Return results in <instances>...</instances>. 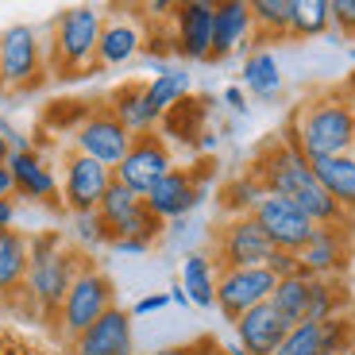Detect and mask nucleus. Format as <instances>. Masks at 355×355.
Returning a JSON list of instances; mask_svg holds the SVG:
<instances>
[{"label": "nucleus", "mask_w": 355, "mask_h": 355, "mask_svg": "<svg viewBox=\"0 0 355 355\" xmlns=\"http://www.w3.org/2000/svg\"><path fill=\"white\" fill-rule=\"evenodd\" d=\"M8 159H12V147H8V135L0 132V166H8Z\"/></svg>", "instance_id": "obj_45"}, {"label": "nucleus", "mask_w": 355, "mask_h": 355, "mask_svg": "<svg viewBox=\"0 0 355 355\" xmlns=\"http://www.w3.org/2000/svg\"><path fill=\"white\" fill-rule=\"evenodd\" d=\"M243 85L248 93H255L259 101H270L278 97L282 89V70H278V58L270 51H251L243 58Z\"/></svg>", "instance_id": "obj_27"}, {"label": "nucleus", "mask_w": 355, "mask_h": 355, "mask_svg": "<svg viewBox=\"0 0 355 355\" xmlns=\"http://www.w3.org/2000/svg\"><path fill=\"white\" fill-rule=\"evenodd\" d=\"M332 24V0H293V16H290V35H320Z\"/></svg>", "instance_id": "obj_30"}, {"label": "nucleus", "mask_w": 355, "mask_h": 355, "mask_svg": "<svg viewBox=\"0 0 355 355\" xmlns=\"http://www.w3.org/2000/svg\"><path fill=\"white\" fill-rule=\"evenodd\" d=\"M193 355H224V347L213 340H201V344H193Z\"/></svg>", "instance_id": "obj_43"}, {"label": "nucleus", "mask_w": 355, "mask_h": 355, "mask_svg": "<svg viewBox=\"0 0 355 355\" xmlns=\"http://www.w3.org/2000/svg\"><path fill=\"white\" fill-rule=\"evenodd\" d=\"M16 224V201H0V228H12Z\"/></svg>", "instance_id": "obj_42"}, {"label": "nucleus", "mask_w": 355, "mask_h": 355, "mask_svg": "<svg viewBox=\"0 0 355 355\" xmlns=\"http://www.w3.org/2000/svg\"><path fill=\"white\" fill-rule=\"evenodd\" d=\"M344 89H347V97H352V108H355V78H352V81H347V85H344Z\"/></svg>", "instance_id": "obj_48"}, {"label": "nucleus", "mask_w": 355, "mask_h": 355, "mask_svg": "<svg viewBox=\"0 0 355 355\" xmlns=\"http://www.w3.org/2000/svg\"><path fill=\"white\" fill-rule=\"evenodd\" d=\"M251 216L259 220V228L270 236V243H275L278 251H293V255H297V251L309 243V236L317 232V224H313L297 205L286 201V197H275V193L259 197V205L251 209Z\"/></svg>", "instance_id": "obj_11"}, {"label": "nucleus", "mask_w": 355, "mask_h": 355, "mask_svg": "<svg viewBox=\"0 0 355 355\" xmlns=\"http://www.w3.org/2000/svg\"><path fill=\"white\" fill-rule=\"evenodd\" d=\"M182 290H186L189 305H216V266L205 251H189L182 263Z\"/></svg>", "instance_id": "obj_25"}, {"label": "nucleus", "mask_w": 355, "mask_h": 355, "mask_svg": "<svg viewBox=\"0 0 355 355\" xmlns=\"http://www.w3.org/2000/svg\"><path fill=\"white\" fill-rule=\"evenodd\" d=\"M347 224H320L317 232L309 236L297 259H302V270L309 278H340L347 266Z\"/></svg>", "instance_id": "obj_16"}, {"label": "nucleus", "mask_w": 355, "mask_h": 355, "mask_svg": "<svg viewBox=\"0 0 355 355\" xmlns=\"http://www.w3.org/2000/svg\"><path fill=\"white\" fill-rule=\"evenodd\" d=\"M85 266V255L66 240L58 228H43L27 236V282H24V305L31 313L58 329V313L70 293L78 270Z\"/></svg>", "instance_id": "obj_2"}, {"label": "nucleus", "mask_w": 355, "mask_h": 355, "mask_svg": "<svg viewBox=\"0 0 355 355\" xmlns=\"http://www.w3.org/2000/svg\"><path fill=\"white\" fill-rule=\"evenodd\" d=\"M340 355H355V344H352V347H344V352H340Z\"/></svg>", "instance_id": "obj_49"}, {"label": "nucleus", "mask_w": 355, "mask_h": 355, "mask_svg": "<svg viewBox=\"0 0 355 355\" xmlns=\"http://www.w3.org/2000/svg\"><path fill=\"white\" fill-rule=\"evenodd\" d=\"M143 51V27L132 16H108L101 27L97 66H124Z\"/></svg>", "instance_id": "obj_22"}, {"label": "nucleus", "mask_w": 355, "mask_h": 355, "mask_svg": "<svg viewBox=\"0 0 355 355\" xmlns=\"http://www.w3.org/2000/svg\"><path fill=\"white\" fill-rule=\"evenodd\" d=\"M352 155H355V151H352Z\"/></svg>", "instance_id": "obj_51"}, {"label": "nucleus", "mask_w": 355, "mask_h": 355, "mask_svg": "<svg viewBox=\"0 0 355 355\" xmlns=\"http://www.w3.org/2000/svg\"><path fill=\"white\" fill-rule=\"evenodd\" d=\"M174 170V155H170V143L162 139V132H147L135 135L132 147H128L124 162L112 170V178L124 189H132L135 197H147L162 178Z\"/></svg>", "instance_id": "obj_9"}, {"label": "nucleus", "mask_w": 355, "mask_h": 355, "mask_svg": "<svg viewBox=\"0 0 355 355\" xmlns=\"http://www.w3.org/2000/svg\"><path fill=\"white\" fill-rule=\"evenodd\" d=\"M275 355H320V324L302 320L297 329H290V336L278 344Z\"/></svg>", "instance_id": "obj_33"}, {"label": "nucleus", "mask_w": 355, "mask_h": 355, "mask_svg": "<svg viewBox=\"0 0 355 355\" xmlns=\"http://www.w3.org/2000/svg\"><path fill=\"white\" fill-rule=\"evenodd\" d=\"M97 216L101 224H105L108 240H143V243H155L162 236V228H166V220H159V216L147 209V201L143 197H135L132 189H124L120 182H112L105 193V201L97 205ZM108 243V248H112Z\"/></svg>", "instance_id": "obj_7"}, {"label": "nucleus", "mask_w": 355, "mask_h": 355, "mask_svg": "<svg viewBox=\"0 0 355 355\" xmlns=\"http://www.w3.org/2000/svg\"><path fill=\"white\" fill-rule=\"evenodd\" d=\"M259 197H263V186H259L251 174H240L220 189V209L228 216H251V209L259 205Z\"/></svg>", "instance_id": "obj_31"}, {"label": "nucleus", "mask_w": 355, "mask_h": 355, "mask_svg": "<svg viewBox=\"0 0 355 355\" xmlns=\"http://www.w3.org/2000/svg\"><path fill=\"white\" fill-rule=\"evenodd\" d=\"M305 302H309V275H293V278H278L275 293H270V305L290 320L293 329L305 320Z\"/></svg>", "instance_id": "obj_29"}, {"label": "nucleus", "mask_w": 355, "mask_h": 355, "mask_svg": "<svg viewBox=\"0 0 355 355\" xmlns=\"http://www.w3.org/2000/svg\"><path fill=\"white\" fill-rule=\"evenodd\" d=\"M166 305H170V293H151V297H139V302H135L132 317H151V313L166 309Z\"/></svg>", "instance_id": "obj_38"}, {"label": "nucleus", "mask_w": 355, "mask_h": 355, "mask_svg": "<svg viewBox=\"0 0 355 355\" xmlns=\"http://www.w3.org/2000/svg\"><path fill=\"white\" fill-rule=\"evenodd\" d=\"M73 236H78V240L85 243V248H108V243H112L97 213H81V216H73Z\"/></svg>", "instance_id": "obj_35"}, {"label": "nucleus", "mask_w": 355, "mask_h": 355, "mask_svg": "<svg viewBox=\"0 0 355 355\" xmlns=\"http://www.w3.org/2000/svg\"><path fill=\"white\" fill-rule=\"evenodd\" d=\"M16 193V182H12V170L0 166V201H8V197Z\"/></svg>", "instance_id": "obj_41"}, {"label": "nucleus", "mask_w": 355, "mask_h": 355, "mask_svg": "<svg viewBox=\"0 0 355 355\" xmlns=\"http://www.w3.org/2000/svg\"><path fill=\"white\" fill-rule=\"evenodd\" d=\"M248 174L263 186V193L293 201L317 228L320 224H347L352 220V216L324 193V186L317 182V174H313V166H309V159H305L286 135H275V139H266L263 147H259V155H255Z\"/></svg>", "instance_id": "obj_1"}, {"label": "nucleus", "mask_w": 355, "mask_h": 355, "mask_svg": "<svg viewBox=\"0 0 355 355\" xmlns=\"http://www.w3.org/2000/svg\"><path fill=\"white\" fill-rule=\"evenodd\" d=\"M317 182L324 186V193L344 209L347 216H355V155H329V159H309Z\"/></svg>", "instance_id": "obj_23"}, {"label": "nucleus", "mask_w": 355, "mask_h": 355, "mask_svg": "<svg viewBox=\"0 0 355 355\" xmlns=\"http://www.w3.org/2000/svg\"><path fill=\"white\" fill-rule=\"evenodd\" d=\"M213 16L216 4L209 0H189L174 8V51L189 62H209L213 58Z\"/></svg>", "instance_id": "obj_14"}, {"label": "nucleus", "mask_w": 355, "mask_h": 355, "mask_svg": "<svg viewBox=\"0 0 355 355\" xmlns=\"http://www.w3.org/2000/svg\"><path fill=\"white\" fill-rule=\"evenodd\" d=\"M282 135L305 155V159H329V155L355 151V108L347 89H324L317 97L302 101Z\"/></svg>", "instance_id": "obj_3"}, {"label": "nucleus", "mask_w": 355, "mask_h": 355, "mask_svg": "<svg viewBox=\"0 0 355 355\" xmlns=\"http://www.w3.org/2000/svg\"><path fill=\"white\" fill-rule=\"evenodd\" d=\"M112 251H120V255H147L151 243H143V240H116Z\"/></svg>", "instance_id": "obj_40"}, {"label": "nucleus", "mask_w": 355, "mask_h": 355, "mask_svg": "<svg viewBox=\"0 0 355 355\" xmlns=\"http://www.w3.org/2000/svg\"><path fill=\"white\" fill-rule=\"evenodd\" d=\"M101 27H105V12L78 4L54 16L51 24V43H46V70L54 78H85L97 70V43Z\"/></svg>", "instance_id": "obj_4"}, {"label": "nucleus", "mask_w": 355, "mask_h": 355, "mask_svg": "<svg viewBox=\"0 0 355 355\" xmlns=\"http://www.w3.org/2000/svg\"><path fill=\"white\" fill-rule=\"evenodd\" d=\"M12 182H16V193L27 201H54L58 197V182H54L51 166L39 159L35 151H16L8 159Z\"/></svg>", "instance_id": "obj_24"}, {"label": "nucleus", "mask_w": 355, "mask_h": 355, "mask_svg": "<svg viewBox=\"0 0 355 355\" xmlns=\"http://www.w3.org/2000/svg\"><path fill=\"white\" fill-rule=\"evenodd\" d=\"M112 182L116 178H112L108 166H101V162L70 151L66 155V178H62V205L70 209L73 216L97 213V205L105 201V193H108Z\"/></svg>", "instance_id": "obj_13"}, {"label": "nucleus", "mask_w": 355, "mask_h": 355, "mask_svg": "<svg viewBox=\"0 0 355 355\" xmlns=\"http://www.w3.org/2000/svg\"><path fill=\"white\" fill-rule=\"evenodd\" d=\"M143 201H147V209H151L159 220H178V216L193 213L197 205L205 201V178H197V170L174 166Z\"/></svg>", "instance_id": "obj_15"}, {"label": "nucleus", "mask_w": 355, "mask_h": 355, "mask_svg": "<svg viewBox=\"0 0 355 355\" xmlns=\"http://www.w3.org/2000/svg\"><path fill=\"white\" fill-rule=\"evenodd\" d=\"M112 305H116L112 278H108L101 266H93L85 259V266L78 270L70 293H66L62 313H58V332H62V340H70V344H73V340H78L81 332L93 329V324H97Z\"/></svg>", "instance_id": "obj_5"}, {"label": "nucleus", "mask_w": 355, "mask_h": 355, "mask_svg": "<svg viewBox=\"0 0 355 355\" xmlns=\"http://www.w3.org/2000/svg\"><path fill=\"white\" fill-rule=\"evenodd\" d=\"M290 16H293V0H251V19L266 39L290 35Z\"/></svg>", "instance_id": "obj_32"}, {"label": "nucleus", "mask_w": 355, "mask_h": 355, "mask_svg": "<svg viewBox=\"0 0 355 355\" xmlns=\"http://www.w3.org/2000/svg\"><path fill=\"white\" fill-rule=\"evenodd\" d=\"M278 278L266 270V266H251V270H224L216 275V309L224 313V320H236L243 317L248 309L270 302Z\"/></svg>", "instance_id": "obj_12"}, {"label": "nucleus", "mask_w": 355, "mask_h": 355, "mask_svg": "<svg viewBox=\"0 0 355 355\" xmlns=\"http://www.w3.org/2000/svg\"><path fill=\"white\" fill-rule=\"evenodd\" d=\"M46 73V51L31 24H12L0 31V85L35 89Z\"/></svg>", "instance_id": "obj_8"}, {"label": "nucleus", "mask_w": 355, "mask_h": 355, "mask_svg": "<svg viewBox=\"0 0 355 355\" xmlns=\"http://www.w3.org/2000/svg\"><path fill=\"white\" fill-rule=\"evenodd\" d=\"M352 62H355V46H352Z\"/></svg>", "instance_id": "obj_50"}, {"label": "nucleus", "mask_w": 355, "mask_h": 355, "mask_svg": "<svg viewBox=\"0 0 355 355\" xmlns=\"http://www.w3.org/2000/svg\"><path fill=\"white\" fill-rule=\"evenodd\" d=\"M170 302H174V305H189V297H186L182 286H174V290H170Z\"/></svg>", "instance_id": "obj_46"}, {"label": "nucleus", "mask_w": 355, "mask_h": 355, "mask_svg": "<svg viewBox=\"0 0 355 355\" xmlns=\"http://www.w3.org/2000/svg\"><path fill=\"white\" fill-rule=\"evenodd\" d=\"M266 270H270L275 278H293V275H305V270H302V259L293 255V251H278V248H275V255L266 259Z\"/></svg>", "instance_id": "obj_36"}, {"label": "nucleus", "mask_w": 355, "mask_h": 355, "mask_svg": "<svg viewBox=\"0 0 355 355\" xmlns=\"http://www.w3.org/2000/svg\"><path fill=\"white\" fill-rule=\"evenodd\" d=\"M275 255V243L259 228L255 216H228L220 228L213 232V266L224 270H251V266H266V259Z\"/></svg>", "instance_id": "obj_6"}, {"label": "nucleus", "mask_w": 355, "mask_h": 355, "mask_svg": "<svg viewBox=\"0 0 355 355\" xmlns=\"http://www.w3.org/2000/svg\"><path fill=\"white\" fill-rule=\"evenodd\" d=\"M224 105L232 108V112H248V97H243L240 85H228L224 89Z\"/></svg>", "instance_id": "obj_39"}, {"label": "nucleus", "mask_w": 355, "mask_h": 355, "mask_svg": "<svg viewBox=\"0 0 355 355\" xmlns=\"http://www.w3.org/2000/svg\"><path fill=\"white\" fill-rule=\"evenodd\" d=\"M347 313V290L340 278H309V302H305V320L324 324L332 317Z\"/></svg>", "instance_id": "obj_26"}, {"label": "nucleus", "mask_w": 355, "mask_h": 355, "mask_svg": "<svg viewBox=\"0 0 355 355\" xmlns=\"http://www.w3.org/2000/svg\"><path fill=\"white\" fill-rule=\"evenodd\" d=\"M135 340H132V313L112 305L105 317L93 324L89 332H81L70 344V355H132Z\"/></svg>", "instance_id": "obj_18"}, {"label": "nucleus", "mask_w": 355, "mask_h": 355, "mask_svg": "<svg viewBox=\"0 0 355 355\" xmlns=\"http://www.w3.org/2000/svg\"><path fill=\"white\" fill-rule=\"evenodd\" d=\"M186 97H189V73L186 70H162L147 81V105H151V112L159 120Z\"/></svg>", "instance_id": "obj_28"}, {"label": "nucleus", "mask_w": 355, "mask_h": 355, "mask_svg": "<svg viewBox=\"0 0 355 355\" xmlns=\"http://www.w3.org/2000/svg\"><path fill=\"white\" fill-rule=\"evenodd\" d=\"M224 355H248V352H243L240 344H228V347H224Z\"/></svg>", "instance_id": "obj_47"}, {"label": "nucleus", "mask_w": 355, "mask_h": 355, "mask_svg": "<svg viewBox=\"0 0 355 355\" xmlns=\"http://www.w3.org/2000/svg\"><path fill=\"white\" fill-rule=\"evenodd\" d=\"M27 282V236L16 228H0V305L16 309Z\"/></svg>", "instance_id": "obj_20"}, {"label": "nucleus", "mask_w": 355, "mask_h": 355, "mask_svg": "<svg viewBox=\"0 0 355 355\" xmlns=\"http://www.w3.org/2000/svg\"><path fill=\"white\" fill-rule=\"evenodd\" d=\"M155 355H193V344H178V347H162Z\"/></svg>", "instance_id": "obj_44"}, {"label": "nucleus", "mask_w": 355, "mask_h": 355, "mask_svg": "<svg viewBox=\"0 0 355 355\" xmlns=\"http://www.w3.org/2000/svg\"><path fill=\"white\" fill-rule=\"evenodd\" d=\"M290 329H293L290 320H286L270 302H263L236 320V344L248 355H275L278 344L290 336Z\"/></svg>", "instance_id": "obj_17"}, {"label": "nucleus", "mask_w": 355, "mask_h": 355, "mask_svg": "<svg viewBox=\"0 0 355 355\" xmlns=\"http://www.w3.org/2000/svg\"><path fill=\"white\" fill-rule=\"evenodd\" d=\"M0 355H54V352H51V347H43L39 340H31L27 332L0 324Z\"/></svg>", "instance_id": "obj_34"}, {"label": "nucleus", "mask_w": 355, "mask_h": 355, "mask_svg": "<svg viewBox=\"0 0 355 355\" xmlns=\"http://www.w3.org/2000/svg\"><path fill=\"white\" fill-rule=\"evenodd\" d=\"M108 112L132 132V139L135 135H147V132H159V116L147 105V81H124V85H116L108 93Z\"/></svg>", "instance_id": "obj_21"}, {"label": "nucleus", "mask_w": 355, "mask_h": 355, "mask_svg": "<svg viewBox=\"0 0 355 355\" xmlns=\"http://www.w3.org/2000/svg\"><path fill=\"white\" fill-rule=\"evenodd\" d=\"M255 31V19H251V4L248 0H224L216 4L213 16V58L209 62H220L232 51H240L248 43V35Z\"/></svg>", "instance_id": "obj_19"}, {"label": "nucleus", "mask_w": 355, "mask_h": 355, "mask_svg": "<svg viewBox=\"0 0 355 355\" xmlns=\"http://www.w3.org/2000/svg\"><path fill=\"white\" fill-rule=\"evenodd\" d=\"M332 24L355 39V0H332Z\"/></svg>", "instance_id": "obj_37"}, {"label": "nucleus", "mask_w": 355, "mask_h": 355, "mask_svg": "<svg viewBox=\"0 0 355 355\" xmlns=\"http://www.w3.org/2000/svg\"><path fill=\"white\" fill-rule=\"evenodd\" d=\"M128 147H132V132L108 112V105L89 108L85 120L73 128V151L93 159V162H101V166H108V170H116L124 162Z\"/></svg>", "instance_id": "obj_10"}]
</instances>
